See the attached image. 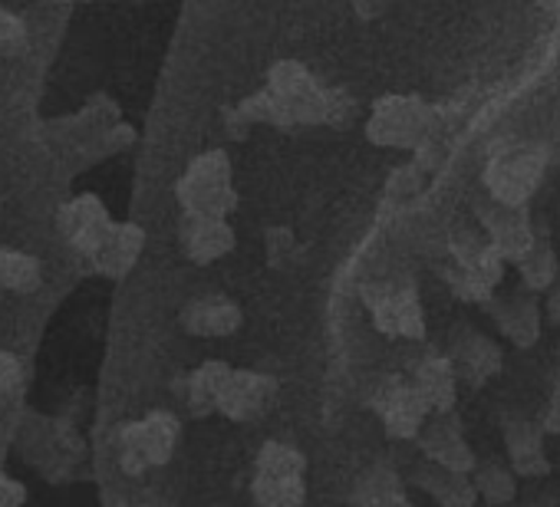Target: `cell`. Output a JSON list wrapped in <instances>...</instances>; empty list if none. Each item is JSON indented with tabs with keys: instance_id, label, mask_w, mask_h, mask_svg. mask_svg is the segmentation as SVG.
Returning a JSON list of instances; mask_svg holds the SVG:
<instances>
[{
	"instance_id": "8992f818",
	"label": "cell",
	"mask_w": 560,
	"mask_h": 507,
	"mask_svg": "<svg viewBox=\"0 0 560 507\" xmlns=\"http://www.w3.org/2000/svg\"><path fill=\"white\" fill-rule=\"evenodd\" d=\"M475 224L481 227V234L488 237L498 258L511 268L524 258L527 247L534 244V234H537L530 208L501 204L494 198H481L475 204Z\"/></svg>"
},
{
	"instance_id": "603a6c76",
	"label": "cell",
	"mask_w": 560,
	"mask_h": 507,
	"mask_svg": "<svg viewBox=\"0 0 560 507\" xmlns=\"http://www.w3.org/2000/svg\"><path fill=\"white\" fill-rule=\"evenodd\" d=\"M471 484L478 500L488 507H504L517 497V474L501 458H478L471 468Z\"/></svg>"
},
{
	"instance_id": "cb8c5ba5",
	"label": "cell",
	"mask_w": 560,
	"mask_h": 507,
	"mask_svg": "<svg viewBox=\"0 0 560 507\" xmlns=\"http://www.w3.org/2000/svg\"><path fill=\"white\" fill-rule=\"evenodd\" d=\"M44 284V268L34 254L18 247H0V287L4 294H34Z\"/></svg>"
},
{
	"instance_id": "ba28073f",
	"label": "cell",
	"mask_w": 560,
	"mask_h": 507,
	"mask_svg": "<svg viewBox=\"0 0 560 507\" xmlns=\"http://www.w3.org/2000/svg\"><path fill=\"white\" fill-rule=\"evenodd\" d=\"M373 409H376L383 428L399 441L416 438L429 418V405L422 402L419 389L412 386V379H402V376H389L373 392Z\"/></svg>"
},
{
	"instance_id": "6da1fadb",
	"label": "cell",
	"mask_w": 560,
	"mask_h": 507,
	"mask_svg": "<svg viewBox=\"0 0 560 507\" xmlns=\"http://www.w3.org/2000/svg\"><path fill=\"white\" fill-rule=\"evenodd\" d=\"M547 175V152L534 142H501L491 149L481 185L488 198L514 208H530Z\"/></svg>"
},
{
	"instance_id": "d6a6232c",
	"label": "cell",
	"mask_w": 560,
	"mask_h": 507,
	"mask_svg": "<svg viewBox=\"0 0 560 507\" xmlns=\"http://www.w3.org/2000/svg\"><path fill=\"white\" fill-rule=\"evenodd\" d=\"M0 297H4V287H0Z\"/></svg>"
},
{
	"instance_id": "f1b7e54d",
	"label": "cell",
	"mask_w": 560,
	"mask_h": 507,
	"mask_svg": "<svg viewBox=\"0 0 560 507\" xmlns=\"http://www.w3.org/2000/svg\"><path fill=\"white\" fill-rule=\"evenodd\" d=\"M537 425H540L544 435H560V396L550 392L547 405H544L540 415H537Z\"/></svg>"
},
{
	"instance_id": "5bb4252c",
	"label": "cell",
	"mask_w": 560,
	"mask_h": 507,
	"mask_svg": "<svg viewBox=\"0 0 560 507\" xmlns=\"http://www.w3.org/2000/svg\"><path fill=\"white\" fill-rule=\"evenodd\" d=\"M178 323L188 337L198 340H224L234 337L244 323L241 307L224 297V294H201L195 300H188L178 314Z\"/></svg>"
},
{
	"instance_id": "4fadbf2b",
	"label": "cell",
	"mask_w": 560,
	"mask_h": 507,
	"mask_svg": "<svg viewBox=\"0 0 560 507\" xmlns=\"http://www.w3.org/2000/svg\"><path fill=\"white\" fill-rule=\"evenodd\" d=\"M113 214L106 211V204L96 194H77L60 208V231L70 240L73 250L93 258L96 247L106 240L109 227H113Z\"/></svg>"
},
{
	"instance_id": "277c9868",
	"label": "cell",
	"mask_w": 560,
	"mask_h": 507,
	"mask_svg": "<svg viewBox=\"0 0 560 507\" xmlns=\"http://www.w3.org/2000/svg\"><path fill=\"white\" fill-rule=\"evenodd\" d=\"M182 438V422L172 412L152 409L149 415L119 425V461L126 474H145L152 468H162L172 461Z\"/></svg>"
},
{
	"instance_id": "3957f363",
	"label": "cell",
	"mask_w": 560,
	"mask_h": 507,
	"mask_svg": "<svg viewBox=\"0 0 560 507\" xmlns=\"http://www.w3.org/2000/svg\"><path fill=\"white\" fill-rule=\"evenodd\" d=\"M182 211L191 217H228L237 208L231 185V162L221 149L198 155L175 185Z\"/></svg>"
},
{
	"instance_id": "9c48e42d",
	"label": "cell",
	"mask_w": 560,
	"mask_h": 507,
	"mask_svg": "<svg viewBox=\"0 0 560 507\" xmlns=\"http://www.w3.org/2000/svg\"><path fill=\"white\" fill-rule=\"evenodd\" d=\"M416 441H419L422 458H429L435 464H445L452 471L471 474V468L478 461L475 458V448L465 438V428H462V418H458L455 409L452 412H432L425 418V425L419 428Z\"/></svg>"
},
{
	"instance_id": "1f68e13d",
	"label": "cell",
	"mask_w": 560,
	"mask_h": 507,
	"mask_svg": "<svg viewBox=\"0 0 560 507\" xmlns=\"http://www.w3.org/2000/svg\"><path fill=\"white\" fill-rule=\"evenodd\" d=\"M550 392L560 396V363H557V369H553V386H550Z\"/></svg>"
},
{
	"instance_id": "d6986e66",
	"label": "cell",
	"mask_w": 560,
	"mask_h": 507,
	"mask_svg": "<svg viewBox=\"0 0 560 507\" xmlns=\"http://www.w3.org/2000/svg\"><path fill=\"white\" fill-rule=\"evenodd\" d=\"M412 386L419 389L422 402L432 412H452L458 402V376L452 369V359L445 353H429L419 359L412 373Z\"/></svg>"
},
{
	"instance_id": "44dd1931",
	"label": "cell",
	"mask_w": 560,
	"mask_h": 507,
	"mask_svg": "<svg viewBox=\"0 0 560 507\" xmlns=\"http://www.w3.org/2000/svg\"><path fill=\"white\" fill-rule=\"evenodd\" d=\"M517 268V278H521V287H527L530 294H547L557 281H560V258H557V247L553 240L547 237V231L537 227L534 234V244L527 247L524 258L514 264Z\"/></svg>"
},
{
	"instance_id": "4dcf8cb0",
	"label": "cell",
	"mask_w": 560,
	"mask_h": 507,
	"mask_svg": "<svg viewBox=\"0 0 560 507\" xmlns=\"http://www.w3.org/2000/svg\"><path fill=\"white\" fill-rule=\"evenodd\" d=\"M521 507H557V500L553 497H534V500H527Z\"/></svg>"
},
{
	"instance_id": "5b68a950",
	"label": "cell",
	"mask_w": 560,
	"mask_h": 507,
	"mask_svg": "<svg viewBox=\"0 0 560 507\" xmlns=\"http://www.w3.org/2000/svg\"><path fill=\"white\" fill-rule=\"evenodd\" d=\"M435 129V109L409 93L383 96L366 122V139L380 149H419Z\"/></svg>"
},
{
	"instance_id": "2e32d148",
	"label": "cell",
	"mask_w": 560,
	"mask_h": 507,
	"mask_svg": "<svg viewBox=\"0 0 560 507\" xmlns=\"http://www.w3.org/2000/svg\"><path fill=\"white\" fill-rule=\"evenodd\" d=\"M142 247H145V231L132 221H119L109 227L106 240L96 247L93 254V264L100 274H106L109 281H122L129 278V271L139 264L142 258Z\"/></svg>"
},
{
	"instance_id": "e0dca14e",
	"label": "cell",
	"mask_w": 560,
	"mask_h": 507,
	"mask_svg": "<svg viewBox=\"0 0 560 507\" xmlns=\"http://www.w3.org/2000/svg\"><path fill=\"white\" fill-rule=\"evenodd\" d=\"M182 247L191 264H214L234 250V231L228 217H191L182 221Z\"/></svg>"
},
{
	"instance_id": "ac0fdd59",
	"label": "cell",
	"mask_w": 560,
	"mask_h": 507,
	"mask_svg": "<svg viewBox=\"0 0 560 507\" xmlns=\"http://www.w3.org/2000/svg\"><path fill=\"white\" fill-rule=\"evenodd\" d=\"M412 484L419 491H425L432 500H439L442 507H478V494H475L471 474L452 471V468L435 464L429 458H422L412 468Z\"/></svg>"
},
{
	"instance_id": "ffe728a7",
	"label": "cell",
	"mask_w": 560,
	"mask_h": 507,
	"mask_svg": "<svg viewBox=\"0 0 560 507\" xmlns=\"http://www.w3.org/2000/svg\"><path fill=\"white\" fill-rule=\"evenodd\" d=\"M350 500L357 507H412L409 494H406V484L399 477V471L386 461H376L370 464L357 484H353V494Z\"/></svg>"
},
{
	"instance_id": "f546056e",
	"label": "cell",
	"mask_w": 560,
	"mask_h": 507,
	"mask_svg": "<svg viewBox=\"0 0 560 507\" xmlns=\"http://www.w3.org/2000/svg\"><path fill=\"white\" fill-rule=\"evenodd\" d=\"M540 310H544V320H547L550 327H560V281L544 294Z\"/></svg>"
},
{
	"instance_id": "484cf974",
	"label": "cell",
	"mask_w": 560,
	"mask_h": 507,
	"mask_svg": "<svg viewBox=\"0 0 560 507\" xmlns=\"http://www.w3.org/2000/svg\"><path fill=\"white\" fill-rule=\"evenodd\" d=\"M24 386V363L21 356L0 350V402H8L21 392Z\"/></svg>"
},
{
	"instance_id": "4316f807",
	"label": "cell",
	"mask_w": 560,
	"mask_h": 507,
	"mask_svg": "<svg viewBox=\"0 0 560 507\" xmlns=\"http://www.w3.org/2000/svg\"><path fill=\"white\" fill-rule=\"evenodd\" d=\"M425 185V172L419 165H406V168H396L393 178H389V194L393 198H416Z\"/></svg>"
},
{
	"instance_id": "52a82bcc",
	"label": "cell",
	"mask_w": 560,
	"mask_h": 507,
	"mask_svg": "<svg viewBox=\"0 0 560 507\" xmlns=\"http://www.w3.org/2000/svg\"><path fill=\"white\" fill-rule=\"evenodd\" d=\"M485 314L494 320L498 333L517 346V350H534L540 333H544V310L540 297L530 294L527 287L514 291H498L485 300Z\"/></svg>"
},
{
	"instance_id": "9a60e30c",
	"label": "cell",
	"mask_w": 560,
	"mask_h": 507,
	"mask_svg": "<svg viewBox=\"0 0 560 507\" xmlns=\"http://www.w3.org/2000/svg\"><path fill=\"white\" fill-rule=\"evenodd\" d=\"M501 438H504L508 464L517 477H544L550 471V458H547L544 432H540L537 418L508 415L501 422Z\"/></svg>"
},
{
	"instance_id": "8fae6325",
	"label": "cell",
	"mask_w": 560,
	"mask_h": 507,
	"mask_svg": "<svg viewBox=\"0 0 560 507\" xmlns=\"http://www.w3.org/2000/svg\"><path fill=\"white\" fill-rule=\"evenodd\" d=\"M280 382L267 373L254 369H231L224 392L218 399V415L231 422H257L277 399Z\"/></svg>"
},
{
	"instance_id": "30bf717a",
	"label": "cell",
	"mask_w": 560,
	"mask_h": 507,
	"mask_svg": "<svg viewBox=\"0 0 560 507\" xmlns=\"http://www.w3.org/2000/svg\"><path fill=\"white\" fill-rule=\"evenodd\" d=\"M448 359H452L458 382H465L468 389H481L491 376H498L504 369L501 346L475 327L455 330L452 346H448Z\"/></svg>"
},
{
	"instance_id": "7c38bea8",
	"label": "cell",
	"mask_w": 560,
	"mask_h": 507,
	"mask_svg": "<svg viewBox=\"0 0 560 507\" xmlns=\"http://www.w3.org/2000/svg\"><path fill=\"white\" fill-rule=\"evenodd\" d=\"M370 297V310H373V320L376 327L386 333V337H406V340H419L425 333V317H422V307H419V297H416V287H376Z\"/></svg>"
},
{
	"instance_id": "83f0119b",
	"label": "cell",
	"mask_w": 560,
	"mask_h": 507,
	"mask_svg": "<svg viewBox=\"0 0 560 507\" xmlns=\"http://www.w3.org/2000/svg\"><path fill=\"white\" fill-rule=\"evenodd\" d=\"M24 500H27L24 484L0 471V507H24Z\"/></svg>"
},
{
	"instance_id": "d4e9b609",
	"label": "cell",
	"mask_w": 560,
	"mask_h": 507,
	"mask_svg": "<svg viewBox=\"0 0 560 507\" xmlns=\"http://www.w3.org/2000/svg\"><path fill=\"white\" fill-rule=\"evenodd\" d=\"M27 24L14 11L0 8V57H18L27 47Z\"/></svg>"
},
{
	"instance_id": "7402d4cb",
	"label": "cell",
	"mask_w": 560,
	"mask_h": 507,
	"mask_svg": "<svg viewBox=\"0 0 560 507\" xmlns=\"http://www.w3.org/2000/svg\"><path fill=\"white\" fill-rule=\"evenodd\" d=\"M228 376H231V366H228V363H221V359L201 363V366L188 376V382H185V405H188V412L198 415V418L218 412V399H221V392H224Z\"/></svg>"
},
{
	"instance_id": "7a4b0ae2",
	"label": "cell",
	"mask_w": 560,
	"mask_h": 507,
	"mask_svg": "<svg viewBox=\"0 0 560 507\" xmlns=\"http://www.w3.org/2000/svg\"><path fill=\"white\" fill-rule=\"evenodd\" d=\"M250 497L257 507H301L307 500V458L288 441H264L254 458Z\"/></svg>"
}]
</instances>
